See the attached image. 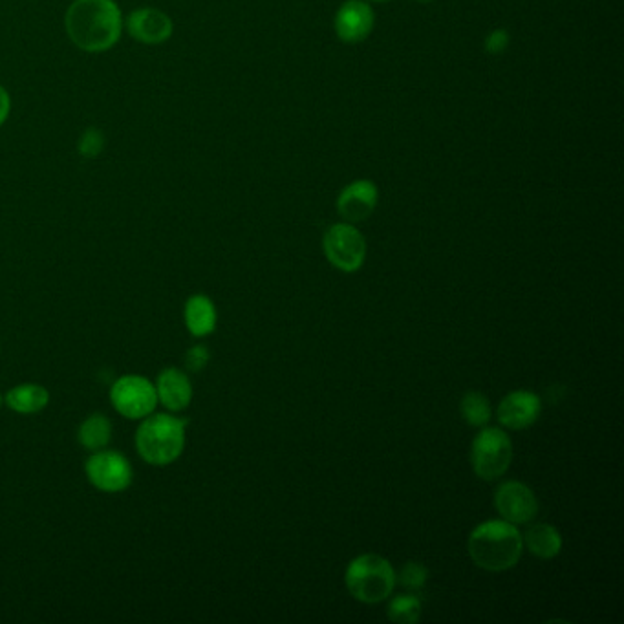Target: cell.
Wrapping results in <instances>:
<instances>
[{
	"label": "cell",
	"instance_id": "1",
	"mask_svg": "<svg viewBox=\"0 0 624 624\" xmlns=\"http://www.w3.org/2000/svg\"><path fill=\"white\" fill-rule=\"evenodd\" d=\"M65 24L79 50L99 54L118 43L123 17L114 0H76L66 11Z\"/></svg>",
	"mask_w": 624,
	"mask_h": 624
},
{
	"label": "cell",
	"instance_id": "2",
	"mask_svg": "<svg viewBox=\"0 0 624 624\" xmlns=\"http://www.w3.org/2000/svg\"><path fill=\"white\" fill-rule=\"evenodd\" d=\"M469 555L480 570L507 571L515 568L524 551L522 533L507 520H487L469 535Z\"/></svg>",
	"mask_w": 624,
	"mask_h": 624
},
{
	"label": "cell",
	"instance_id": "3",
	"mask_svg": "<svg viewBox=\"0 0 624 624\" xmlns=\"http://www.w3.org/2000/svg\"><path fill=\"white\" fill-rule=\"evenodd\" d=\"M187 420L171 414L147 416L136 432V447L141 458L156 467H165L182 456Z\"/></svg>",
	"mask_w": 624,
	"mask_h": 624
},
{
	"label": "cell",
	"instance_id": "4",
	"mask_svg": "<svg viewBox=\"0 0 624 624\" xmlns=\"http://www.w3.org/2000/svg\"><path fill=\"white\" fill-rule=\"evenodd\" d=\"M346 590L365 604L387 601L396 588V571L387 559L376 553L359 555L348 564L345 573Z\"/></svg>",
	"mask_w": 624,
	"mask_h": 624
},
{
	"label": "cell",
	"instance_id": "5",
	"mask_svg": "<svg viewBox=\"0 0 624 624\" xmlns=\"http://www.w3.org/2000/svg\"><path fill=\"white\" fill-rule=\"evenodd\" d=\"M513 462V442L506 432L496 427H484L474 438L471 465L478 478L493 482L507 473Z\"/></svg>",
	"mask_w": 624,
	"mask_h": 624
},
{
	"label": "cell",
	"instance_id": "6",
	"mask_svg": "<svg viewBox=\"0 0 624 624\" xmlns=\"http://www.w3.org/2000/svg\"><path fill=\"white\" fill-rule=\"evenodd\" d=\"M323 248L328 262L345 273H356L365 264V237L348 222L335 224L324 233Z\"/></svg>",
	"mask_w": 624,
	"mask_h": 624
},
{
	"label": "cell",
	"instance_id": "7",
	"mask_svg": "<svg viewBox=\"0 0 624 624\" xmlns=\"http://www.w3.org/2000/svg\"><path fill=\"white\" fill-rule=\"evenodd\" d=\"M110 401L121 416L129 420H143L156 409L158 394L147 377L129 374L119 377L112 385Z\"/></svg>",
	"mask_w": 624,
	"mask_h": 624
},
{
	"label": "cell",
	"instance_id": "8",
	"mask_svg": "<svg viewBox=\"0 0 624 624\" xmlns=\"http://www.w3.org/2000/svg\"><path fill=\"white\" fill-rule=\"evenodd\" d=\"M85 473L88 482L103 493H121L132 484V465L129 460L116 451L94 452L87 463Z\"/></svg>",
	"mask_w": 624,
	"mask_h": 624
},
{
	"label": "cell",
	"instance_id": "9",
	"mask_svg": "<svg viewBox=\"0 0 624 624\" xmlns=\"http://www.w3.org/2000/svg\"><path fill=\"white\" fill-rule=\"evenodd\" d=\"M495 506L502 520L515 526L533 522L538 513L537 496L522 482H504L500 485L495 493Z\"/></svg>",
	"mask_w": 624,
	"mask_h": 624
},
{
	"label": "cell",
	"instance_id": "10",
	"mask_svg": "<svg viewBox=\"0 0 624 624\" xmlns=\"http://www.w3.org/2000/svg\"><path fill=\"white\" fill-rule=\"evenodd\" d=\"M540 412L542 401L537 394L528 390H517L507 394L506 398L500 401L496 418L500 421V425L509 431H524L537 423Z\"/></svg>",
	"mask_w": 624,
	"mask_h": 624
},
{
	"label": "cell",
	"instance_id": "11",
	"mask_svg": "<svg viewBox=\"0 0 624 624\" xmlns=\"http://www.w3.org/2000/svg\"><path fill=\"white\" fill-rule=\"evenodd\" d=\"M374 28V11L363 0H348L335 15V32L343 43H361Z\"/></svg>",
	"mask_w": 624,
	"mask_h": 624
},
{
	"label": "cell",
	"instance_id": "12",
	"mask_svg": "<svg viewBox=\"0 0 624 624\" xmlns=\"http://www.w3.org/2000/svg\"><path fill=\"white\" fill-rule=\"evenodd\" d=\"M377 187L368 180H357L343 189L337 198V211L348 224L365 222L376 211Z\"/></svg>",
	"mask_w": 624,
	"mask_h": 624
},
{
	"label": "cell",
	"instance_id": "13",
	"mask_svg": "<svg viewBox=\"0 0 624 624\" xmlns=\"http://www.w3.org/2000/svg\"><path fill=\"white\" fill-rule=\"evenodd\" d=\"M127 30L140 43L162 44L173 35V21L163 11L141 8L130 13Z\"/></svg>",
	"mask_w": 624,
	"mask_h": 624
},
{
	"label": "cell",
	"instance_id": "14",
	"mask_svg": "<svg viewBox=\"0 0 624 624\" xmlns=\"http://www.w3.org/2000/svg\"><path fill=\"white\" fill-rule=\"evenodd\" d=\"M156 394L158 401L165 409L180 412L191 405L193 399V385L189 376L178 368H165L160 372L156 381Z\"/></svg>",
	"mask_w": 624,
	"mask_h": 624
},
{
	"label": "cell",
	"instance_id": "15",
	"mask_svg": "<svg viewBox=\"0 0 624 624\" xmlns=\"http://www.w3.org/2000/svg\"><path fill=\"white\" fill-rule=\"evenodd\" d=\"M185 326L194 337H207L216 328V308L213 301L205 295H193L185 302Z\"/></svg>",
	"mask_w": 624,
	"mask_h": 624
},
{
	"label": "cell",
	"instance_id": "16",
	"mask_svg": "<svg viewBox=\"0 0 624 624\" xmlns=\"http://www.w3.org/2000/svg\"><path fill=\"white\" fill-rule=\"evenodd\" d=\"M522 540L529 553L537 559H555L562 549V537L551 524H533Z\"/></svg>",
	"mask_w": 624,
	"mask_h": 624
},
{
	"label": "cell",
	"instance_id": "17",
	"mask_svg": "<svg viewBox=\"0 0 624 624\" xmlns=\"http://www.w3.org/2000/svg\"><path fill=\"white\" fill-rule=\"evenodd\" d=\"M48 403H50V392L41 385H35V383L13 387L6 394L8 409L19 412V414L41 412L48 407Z\"/></svg>",
	"mask_w": 624,
	"mask_h": 624
},
{
	"label": "cell",
	"instance_id": "18",
	"mask_svg": "<svg viewBox=\"0 0 624 624\" xmlns=\"http://www.w3.org/2000/svg\"><path fill=\"white\" fill-rule=\"evenodd\" d=\"M77 438L87 451H101L112 440V423L105 414H92L81 423Z\"/></svg>",
	"mask_w": 624,
	"mask_h": 624
},
{
	"label": "cell",
	"instance_id": "19",
	"mask_svg": "<svg viewBox=\"0 0 624 624\" xmlns=\"http://www.w3.org/2000/svg\"><path fill=\"white\" fill-rule=\"evenodd\" d=\"M460 412L465 423H469L474 429H484L491 421L493 410L489 399L485 398L482 392L471 390L467 392L460 403Z\"/></svg>",
	"mask_w": 624,
	"mask_h": 624
},
{
	"label": "cell",
	"instance_id": "20",
	"mask_svg": "<svg viewBox=\"0 0 624 624\" xmlns=\"http://www.w3.org/2000/svg\"><path fill=\"white\" fill-rule=\"evenodd\" d=\"M387 615L394 623L414 624L421 617V601L414 593L396 595L388 603Z\"/></svg>",
	"mask_w": 624,
	"mask_h": 624
},
{
	"label": "cell",
	"instance_id": "21",
	"mask_svg": "<svg viewBox=\"0 0 624 624\" xmlns=\"http://www.w3.org/2000/svg\"><path fill=\"white\" fill-rule=\"evenodd\" d=\"M429 581V570L420 562H409L403 566V570L396 575V582L403 588H407L410 593L421 592L425 584Z\"/></svg>",
	"mask_w": 624,
	"mask_h": 624
},
{
	"label": "cell",
	"instance_id": "22",
	"mask_svg": "<svg viewBox=\"0 0 624 624\" xmlns=\"http://www.w3.org/2000/svg\"><path fill=\"white\" fill-rule=\"evenodd\" d=\"M103 143H105V140H103L99 130L88 129L83 134L81 141H79V152L85 158H96L97 154L103 151Z\"/></svg>",
	"mask_w": 624,
	"mask_h": 624
},
{
	"label": "cell",
	"instance_id": "23",
	"mask_svg": "<svg viewBox=\"0 0 624 624\" xmlns=\"http://www.w3.org/2000/svg\"><path fill=\"white\" fill-rule=\"evenodd\" d=\"M209 350L205 346H193L187 356H185V366L191 370V372H200L204 370L207 363H209Z\"/></svg>",
	"mask_w": 624,
	"mask_h": 624
},
{
	"label": "cell",
	"instance_id": "24",
	"mask_svg": "<svg viewBox=\"0 0 624 624\" xmlns=\"http://www.w3.org/2000/svg\"><path fill=\"white\" fill-rule=\"evenodd\" d=\"M509 44V35L504 30H496V32L489 33L487 41H485V50L489 54H502Z\"/></svg>",
	"mask_w": 624,
	"mask_h": 624
},
{
	"label": "cell",
	"instance_id": "25",
	"mask_svg": "<svg viewBox=\"0 0 624 624\" xmlns=\"http://www.w3.org/2000/svg\"><path fill=\"white\" fill-rule=\"evenodd\" d=\"M10 94L6 92V88L0 87V127L6 123V119L10 116Z\"/></svg>",
	"mask_w": 624,
	"mask_h": 624
},
{
	"label": "cell",
	"instance_id": "26",
	"mask_svg": "<svg viewBox=\"0 0 624 624\" xmlns=\"http://www.w3.org/2000/svg\"><path fill=\"white\" fill-rule=\"evenodd\" d=\"M416 2H421V4H427V2H432V0H416Z\"/></svg>",
	"mask_w": 624,
	"mask_h": 624
},
{
	"label": "cell",
	"instance_id": "27",
	"mask_svg": "<svg viewBox=\"0 0 624 624\" xmlns=\"http://www.w3.org/2000/svg\"><path fill=\"white\" fill-rule=\"evenodd\" d=\"M374 2H388V0H374Z\"/></svg>",
	"mask_w": 624,
	"mask_h": 624
},
{
	"label": "cell",
	"instance_id": "28",
	"mask_svg": "<svg viewBox=\"0 0 624 624\" xmlns=\"http://www.w3.org/2000/svg\"><path fill=\"white\" fill-rule=\"evenodd\" d=\"M0 407H2V398H0Z\"/></svg>",
	"mask_w": 624,
	"mask_h": 624
}]
</instances>
